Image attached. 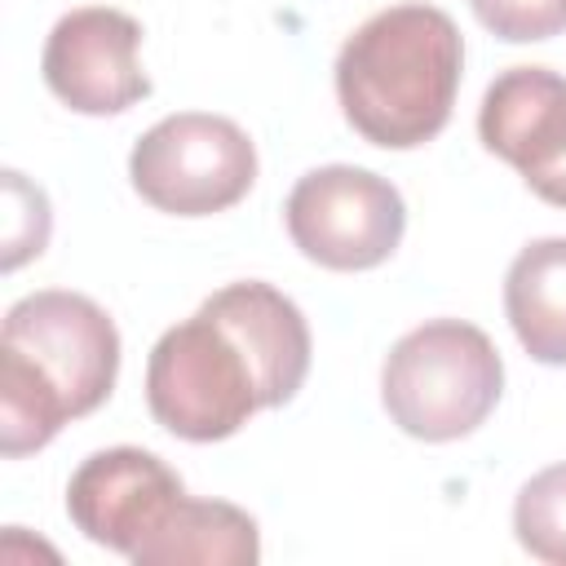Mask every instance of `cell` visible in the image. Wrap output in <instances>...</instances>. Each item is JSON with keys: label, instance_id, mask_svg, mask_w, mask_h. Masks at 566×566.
<instances>
[{"label": "cell", "instance_id": "6da1fadb", "mask_svg": "<svg viewBox=\"0 0 566 566\" xmlns=\"http://www.w3.org/2000/svg\"><path fill=\"white\" fill-rule=\"evenodd\" d=\"M464 40L433 4L371 13L336 57V97L358 137L385 150L433 142L455 106Z\"/></svg>", "mask_w": 566, "mask_h": 566}, {"label": "cell", "instance_id": "7a4b0ae2", "mask_svg": "<svg viewBox=\"0 0 566 566\" xmlns=\"http://www.w3.org/2000/svg\"><path fill=\"white\" fill-rule=\"evenodd\" d=\"M500 389V349L464 318L411 327L380 367V402L389 420L420 442H455L473 433L495 411Z\"/></svg>", "mask_w": 566, "mask_h": 566}, {"label": "cell", "instance_id": "3957f363", "mask_svg": "<svg viewBox=\"0 0 566 566\" xmlns=\"http://www.w3.org/2000/svg\"><path fill=\"white\" fill-rule=\"evenodd\" d=\"M146 402L150 416L186 442H221L265 407L248 349L208 310H195L155 340Z\"/></svg>", "mask_w": 566, "mask_h": 566}, {"label": "cell", "instance_id": "277c9868", "mask_svg": "<svg viewBox=\"0 0 566 566\" xmlns=\"http://www.w3.org/2000/svg\"><path fill=\"white\" fill-rule=\"evenodd\" d=\"M133 190L172 217H212L234 208L256 181L252 137L208 111H177L146 128L128 155Z\"/></svg>", "mask_w": 566, "mask_h": 566}, {"label": "cell", "instance_id": "5b68a950", "mask_svg": "<svg viewBox=\"0 0 566 566\" xmlns=\"http://www.w3.org/2000/svg\"><path fill=\"white\" fill-rule=\"evenodd\" d=\"M283 221L301 256L323 270H371L394 256L407 230V208L394 181L371 168L327 164L305 172L287 203Z\"/></svg>", "mask_w": 566, "mask_h": 566}, {"label": "cell", "instance_id": "8992f818", "mask_svg": "<svg viewBox=\"0 0 566 566\" xmlns=\"http://www.w3.org/2000/svg\"><path fill=\"white\" fill-rule=\"evenodd\" d=\"M0 349L22 354L71 407V416L97 411L119 376V332L111 314L80 292H31L9 305Z\"/></svg>", "mask_w": 566, "mask_h": 566}, {"label": "cell", "instance_id": "52a82bcc", "mask_svg": "<svg viewBox=\"0 0 566 566\" xmlns=\"http://www.w3.org/2000/svg\"><path fill=\"white\" fill-rule=\"evenodd\" d=\"M142 22L111 4H84L53 22L44 40V84L80 115H119L150 93L137 62Z\"/></svg>", "mask_w": 566, "mask_h": 566}, {"label": "cell", "instance_id": "ba28073f", "mask_svg": "<svg viewBox=\"0 0 566 566\" xmlns=\"http://www.w3.org/2000/svg\"><path fill=\"white\" fill-rule=\"evenodd\" d=\"M186 500L181 478L142 447L93 451L66 482V513L84 539L133 557Z\"/></svg>", "mask_w": 566, "mask_h": 566}, {"label": "cell", "instance_id": "9c48e42d", "mask_svg": "<svg viewBox=\"0 0 566 566\" xmlns=\"http://www.w3.org/2000/svg\"><path fill=\"white\" fill-rule=\"evenodd\" d=\"M478 137L544 203L566 208V75L548 66L495 75L478 111Z\"/></svg>", "mask_w": 566, "mask_h": 566}, {"label": "cell", "instance_id": "30bf717a", "mask_svg": "<svg viewBox=\"0 0 566 566\" xmlns=\"http://www.w3.org/2000/svg\"><path fill=\"white\" fill-rule=\"evenodd\" d=\"M199 310L226 323L230 336L248 349L265 407H283L296 398L310 376V323L292 296L261 279H243L212 292Z\"/></svg>", "mask_w": 566, "mask_h": 566}, {"label": "cell", "instance_id": "8fae6325", "mask_svg": "<svg viewBox=\"0 0 566 566\" xmlns=\"http://www.w3.org/2000/svg\"><path fill=\"white\" fill-rule=\"evenodd\" d=\"M504 314L535 363L566 367V239H535L513 256Z\"/></svg>", "mask_w": 566, "mask_h": 566}, {"label": "cell", "instance_id": "7c38bea8", "mask_svg": "<svg viewBox=\"0 0 566 566\" xmlns=\"http://www.w3.org/2000/svg\"><path fill=\"white\" fill-rule=\"evenodd\" d=\"M261 557L256 522L226 500H181L172 517L128 557L137 566H252Z\"/></svg>", "mask_w": 566, "mask_h": 566}, {"label": "cell", "instance_id": "4fadbf2b", "mask_svg": "<svg viewBox=\"0 0 566 566\" xmlns=\"http://www.w3.org/2000/svg\"><path fill=\"white\" fill-rule=\"evenodd\" d=\"M75 420L66 398L13 349H0V455L22 460L57 438Z\"/></svg>", "mask_w": 566, "mask_h": 566}, {"label": "cell", "instance_id": "5bb4252c", "mask_svg": "<svg viewBox=\"0 0 566 566\" xmlns=\"http://www.w3.org/2000/svg\"><path fill=\"white\" fill-rule=\"evenodd\" d=\"M513 535L531 557L548 566H566V460L548 464L517 491Z\"/></svg>", "mask_w": 566, "mask_h": 566}, {"label": "cell", "instance_id": "9a60e30c", "mask_svg": "<svg viewBox=\"0 0 566 566\" xmlns=\"http://www.w3.org/2000/svg\"><path fill=\"white\" fill-rule=\"evenodd\" d=\"M53 217L40 186H31L18 168H4V270L40 256L49 243Z\"/></svg>", "mask_w": 566, "mask_h": 566}, {"label": "cell", "instance_id": "2e32d148", "mask_svg": "<svg viewBox=\"0 0 566 566\" xmlns=\"http://www.w3.org/2000/svg\"><path fill=\"white\" fill-rule=\"evenodd\" d=\"M469 9L491 35L509 44L553 40L566 31V0H469Z\"/></svg>", "mask_w": 566, "mask_h": 566}]
</instances>
